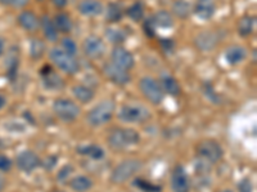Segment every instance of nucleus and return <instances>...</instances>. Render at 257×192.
<instances>
[{"label": "nucleus", "instance_id": "nucleus-43", "mask_svg": "<svg viewBox=\"0 0 257 192\" xmlns=\"http://www.w3.org/2000/svg\"><path fill=\"white\" fill-rule=\"evenodd\" d=\"M53 3V6H56V8H59V9H63L64 6H67V2L68 0H50Z\"/></svg>", "mask_w": 257, "mask_h": 192}, {"label": "nucleus", "instance_id": "nucleus-18", "mask_svg": "<svg viewBox=\"0 0 257 192\" xmlns=\"http://www.w3.org/2000/svg\"><path fill=\"white\" fill-rule=\"evenodd\" d=\"M193 10H194L197 17L201 18V20H211L216 12V0H197Z\"/></svg>", "mask_w": 257, "mask_h": 192}, {"label": "nucleus", "instance_id": "nucleus-35", "mask_svg": "<svg viewBox=\"0 0 257 192\" xmlns=\"http://www.w3.org/2000/svg\"><path fill=\"white\" fill-rule=\"evenodd\" d=\"M58 155H48L44 160H41V166L44 168V170H53V169L56 168L57 164H58Z\"/></svg>", "mask_w": 257, "mask_h": 192}, {"label": "nucleus", "instance_id": "nucleus-6", "mask_svg": "<svg viewBox=\"0 0 257 192\" xmlns=\"http://www.w3.org/2000/svg\"><path fill=\"white\" fill-rule=\"evenodd\" d=\"M52 108L57 118L64 123L75 122L81 114V108L71 99H56L53 102Z\"/></svg>", "mask_w": 257, "mask_h": 192}, {"label": "nucleus", "instance_id": "nucleus-17", "mask_svg": "<svg viewBox=\"0 0 257 192\" xmlns=\"http://www.w3.org/2000/svg\"><path fill=\"white\" fill-rule=\"evenodd\" d=\"M77 9L84 17H98L103 13L104 6L100 0H81Z\"/></svg>", "mask_w": 257, "mask_h": 192}, {"label": "nucleus", "instance_id": "nucleus-40", "mask_svg": "<svg viewBox=\"0 0 257 192\" xmlns=\"http://www.w3.org/2000/svg\"><path fill=\"white\" fill-rule=\"evenodd\" d=\"M238 191L239 192H253V184L249 178H243L238 184Z\"/></svg>", "mask_w": 257, "mask_h": 192}, {"label": "nucleus", "instance_id": "nucleus-12", "mask_svg": "<svg viewBox=\"0 0 257 192\" xmlns=\"http://www.w3.org/2000/svg\"><path fill=\"white\" fill-rule=\"evenodd\" d=\"M170 186L173 192H190V180L185 168L180 164L175 166L170 178Z\"/></svg>", "mask_w": 257, "mask_h": 192}, {"label": "nucleus", "instance_id": "nucleus-14", "mask_svg": "<svg viewBox=\"0 0 257 192\" xmlns=\"http://www.w3.org/2000/svg\"><path fill=\"white\" fill-rule=\"evenodd\" d=\"M103 73L104 76L109 80L111 82H113L117 86H125L128 82L132 81V76L128 70H122V68L117 67L113 63H105L103 66Z\"/></svg>", "mask_w": 257, "mask_h": 192}, {"label": "nucleus", "instance_id": "nucleus-20", "mask_svg": "<svg viewBox=\"0 0 257 192\" xmlns=\"http://www.w3.org/2000/svg\"><path fill=\"white\" fill-rule=\"evenodd\" d=\"M76 152L82 156H88L89 159L99 162L105 156L104 148L96 144H88V145H80L76 148Z\"/></svg>", "mask_w": 257, "mask_h": 192}, {"label": "nucleus", "instance_id": "nucleus-5", "mask_svg": "<svg viewBox=\"0 0 257 192\" xmlns=\"http://www.w3.org/2000/svg\"><path fill=\"white\" fill-rule=\"evenodd\" d=\"M196 155L199 160H203L210 166L219 163L224 156V148L212 138H205L196 145Z\"/></svg>", "mask_w": 257, "mask_h": 192}, {"label": "nucleus", "instance_id": "nucleus-28", "mask_svg": "<svg viewBox=\"0 0 257 192\" xmlns=\"http://www.w3.org/2000/svg\"><path fill=\"white\" fill-rule=\"evenodd\" d=\"M123 18V8L121 3L112 2L107 6V12H105V20H108L109 24H117Z\"/></svg>", "mask_w": 257, "mask_h": 192}, {"label": "nucleus", "instance_id": "nucleus-39", "mask_svg": "<svg viewBox=\"0 0 257 192\" xmlns=\"http://www.w3.org/2000/svg\"><path fill=\"white\" fill-rule=\"evenodd\" d=\"M143 31H144V34H146L147 38H156V26L153 24V22L151 18H148V20H144Z\"/></svg>", "mask_w": 257, "mask_h": 192}, {"label": "nucleus", "instance_id": "nucleus-38", "mask_svg": "<svg viewBox=\"0 0 257 192\" xmlns=\"http://www.w3.org/2000/svg\"><path fill=\"white\" fill-rule=\"evenodd\" d=\"M13 166L12 159L4 154H0V173L9 172Z\"/></svg>", "mask_w": 257, "mask_h": 192}, {"label": "nucleus", "instance_id": "nucleus-22", "mask_svg": "<svg viewBox=\"0 0 257 192\" xmlns=\"http://www.w3.org/2000/svg\"><path fill=\"white\" fill-rule=\"evenodd\" d=\"M247 58V50L240 45H233L225 52V60L230 66H237Z\"/></svg>", "mask_w": 257, "mask_h": 192}, {"label": "nucleus", "instance_id": "nucleus-44", "mask_svg": "<svg viewBox=\"0 0 257 192\" xmlns=\"http://www.w3.org/2000/svg\"><path fill=\"white\" fill-rule=\"evenodd\" d=\"M6 186H7L6 177H4L3 173H0V192H3L4 190H6Z\"/></svg>", "mask_w": 257, "mask_h": 192}, {"label": "nucleus", "instance_id": "nucleus-25", "mask_svg": "<svg viewBox=\"0 0 257 192\" xmlns=\"http://www.w3.org/2000/svg\"><path fill=\"white\" fill-rule=\"evenodd\" d=\"M151 20H152L156 28L157 27H160V28H173L174 24H175L173 13H170L169 10H158L151 17Z\"/></svg>", "mask_w": 257, "mask_h": 192}, {"label": "nucleus", "instance_id": "nucleus-4", "mask_svg": "<svg viewBox=\"0 0 257 192\" xmlns=\"http://www.w3.org/2000/svg\"><path fill=\"white\" fill-rule=\"evenodd\" d=\"M151 112L144 105L125 104L117 113V118L127 124H142L151 120Z\"/></svg>", "mask_w": 257, "mask_h": 192}, {"label": "nucleus", "instance_id": "nucleus-21", "mask_svg": "<svg viewBox=\"0 0 257 192\" xmlns=\"http://www.w3.org/2000/svg\"><path fill=\"white\" fill-rule=\"evenodd\" d=\"M68 186L73 192H88L94 187V180L89 176L79 174L71 178Z\"/></svg>", "mask_w": 257, "mask_h": 192}, {"label": "nucleus", "instance_id": "nucleus-37", "mask_svg": "<svg viewBox=\"0 0 257 192\" xmlns=\"http://www.w3.org/2000/svg\"><path fill=\"white\" fill-rule=\"evenodd\" d=\"M30 3V0H0V4L4 6H9V8L21 9L26 6Z\"/></svg>", "mask_w": 257, "mask_h": 192}, {"label": "nucleus", "instance_id": "nucleus-26", "mask_svg": "<svg viewBox=\"0 0 257 192\" xmlns=\"http://www.w3.org/2000/svg\"><path fill=\"white\" fill-rule=\"evenodd\" d=\"M53 22H54V26H56L57 31L62 32V34H66V35L70 34L73 28V22L70 16H68V13H58L54 17Z\"/></svg>", "mask_w": 257, "mask_h": 192}, {"label": "nucleus", "instance_id": "nucleus-3", "mask_svg": "<svg viewBox=\"0 0 257 192\" xmlns=\"http://www.w3.org/2000/svg\"><path fill=\"white\" fill-rule=\"evenodd\" d=\"M143 162L139 159H126L117 164L111 173V180L113 184H123L128 180H132L137 173H139L143 168Z\"/></svg>", "mask_w": 257, "mask_h": 192}, {"label": "nucleus", "instance_id": "nucleus-34", "mask_svg": "<svg viewBox=\"0 0 257 192\" xmlns=\"http://www.w3.org/2000/svg\"><path fill=\"white\" fill-rule=\"evenodd\" d=\"M61 49L70 54V56H75L77 54V44L75 42V40H72L71 38L66 36L61 40Z\"/></svg>", "mask_w": 257, "mask_h": 192}, {"label": "nucleus", "instance_id": "nucleus-2", "mask_svg": "<svg viewBox=\"0 0 257 192\" xmlns=\"http://www.w3.org/2000/svg\"><path fill=\"white\" fill-rule=\"evenodd\" d=\"M114 110H116V104H114L113 100H103L88 112L86 122L94 128L102 127V126L111 122L114 116Z\"/></svg>", "mask_w": 257, "mask_h": 192}, {"label": "nucleus", "instance_id": "nucleus-27", "mask_svg": "<svg viewBox=\"0 0 257 192\" xmlns=\"http://www.w3.org/2000/svg\"><path fill=\"white\" fill-rule=\"evenodd\" d=\"M254 24H256V18L251 16H244L238 22V34L240 38H248L249 35L253 34Z\"/></svg>", "mask_w": 257, "mask_h": 192}, {"label": "nucleus", "instance_id": "nucleus-46", "mask_svg": "<svg viewBox=\"0 0 257 192\" xmlns=\"http://www.w3.org/2000/svg\"><path fill=\"white\" fill-rule=\"evenodd\" d=\"M7 104V99H6V96L3 95V94H0V110L6 106Z\"/></svg>", "mask_w": 257, "mask_h": 192}, {"label": "nucleus", "instance_id": "nucleus-13", "mask_svg": "<svg viewBox=\"0 0 257 192\" xmlns=\"http://www.w3.org/2000/svg\"><path fill=\"white\" fill-rule=\"evenodd\" d=\"M111 63L125 70H130L135 66V58L132 52L121 45H116L111 52Z\"/></svg>", "mask_w": 257, "mask_h": 192}, {"label": "nucleus", "instance_id": "nucleus-47", "mask_svg": "<svg viewBox=\"0 0 257 192\" xmlns=\"http://www.w3.org/2000/svg\"><path fill=\"white\" fill-rule=\"evenodd\" d=\"M219 192H233V191H230V190H224V191H219Z\"/></svg>", "mask_w": 257, "mask_h": 192}, {"label": "nucleus", "instance_id": "nucleus-10", "mask_svg": "<svg viewBox=\"0 0 257 192\" xmlns=\"http://www.w3.org/2000/svg\"><path fill=\"white\" fill-rule=\"evenodd\" d=\"M40 77L43 86L48 91H61L64 88V80L53 70L50 64H45L40 70Z\"/></svg>", "mask_w": 257, "mask_h": 192}, {"label": "nucleus", "instance_id": "nucleus-36", "mask_svg": "<svg viewBox=\"0 0 257 192\" xmlns=\"http://www.w3.org/2000/svg\"><path fill=\"white\" fill-rule=\"evenodd\" d=\"M72 173H73V166H71V164L62 166L58 172H57V180L61 182V184H63V182H66V180L71 177Z\"/></svg>", "mask_w": 257, "mask_h": 192}, {"label": "nucleus", "instance_id": "nucleus-41", "mask_svg": "<svg viewBox=\"0 0 257 192\" xmlns=\"http://www.w3.org/2000/svg\"><path fill=\"white\" fill-rule=\"evenodd\" d=\"M160 45H161V48H162V50H164L166 54H171V52H174V48H175V45H174V41L170 40V38H161Z\"/></svg>", "mask_w": 257, "mask_h": 192}, {"label": "nucleus", "instance_id": "nucleus-29", "mask_svg": "<svg viewBox=\"0 0 257 192\" xmlns=\"http://www.w3.org/2000/svg\"><path fill=\"white\" fill-rule=\"evenodd\" d=\"M45 52H47V46L44 41L40 38H32L30 41V56L34 60H40L44 56Z\"/></svg>", "mask_w": 257, "mask_h": 192}, {"label": "nucleus", "instance_id": "nucleus-42", "mask_svg": "<svg viewBox=\"0 0 257 192\" xmlns=\"http://www.w3.org/2000/svg\"><path fill=\"white\" fill-rule=\"evenodd\" d=\"M205 94L207 95L208 99L211 100V102H219V98H217L216 92H215V90H213L212 84H207L205 88Z\"/></svg>", "mask_w": 257, "mask_h": 192}, {"label": "nucleus", "instance_id": "nucleus-11", "mask_svg": "<svg viewBox=\"0 0 257 192\" xmlns=\"http://www.w3.org/2000/svg\"><path fill=\"white\" fill-rule=\"evenodd\" d=\"M82 52H84L86 58L93 59V60L102 58V56L105 52L104 41H103L99 36H88V38L84 40V42H82Z\"/></svg>", "mask_w": 257, "mask_h": 192}, {"label": "nucleus", "instance_id": "nucleus-19", "mask_svg": "<svg viewBox=\"0 0 257 192\" xmlns=\"http://www.w3.org/2000/svg\"><path fill=\"white\" fill-rule=\"evenodd\" d=\"M160 84L165 94H169L171 96H179L181 92L180 84H179L178 80L170 74V73H162L160 76Z\"/></svg>", "mask_w": 257, "mask_h": 192}, {"label": "nucleus", "instance_id": "nucleus-7", "mask_svg": "<svg viewBox=\"0 0 257 192\" xmlns=\"http://www.w3.org/2000/svg\"><path fill=\"white\" fill-rule=\"evenodd\" d=\"M49 59L57 68L67 74H76L80 70V64L76 58L67 54L61 48H52L49 50Z\"/></svg>", "mask_w": 257, "mask_h": 192}, {"label": "nucleus", "instance_id": "nucleus-8", "mask_svg": "<svg viewBox=\"0 0 257 192\" xmlns=\"http://www.w3.org/2000/svg\"><path fill=\"white\" fill-rule=\"evenodd\" d=\"M139 90L151 104L160 105L165 100V92L160 82L153 77L146 76L139 81Z\"/></svg>", "mask_w": 257, "mask_h": 192}, {"label": "nucleus", "instance_id": "nucleus-32", "mask_svg": "<svg viewBox=\"0 0 257 192\" xmlns=\"http://www.w3.org/2000/svg\"><path fill=\"white\" fill-rule=\"evenodd\" d=\"M133 184L142 192H162V187L152 184V182H149V180H144L142 177L134 178Z\"/></svg>", "mask_w": 257, "mask_h": 192}, {"label": "nucleus", "instance_id": "nucleus-45", "mask_svg": "<svg viewBox=\"0 0 257 192\" xmlns=\"http://www.w3.org/2000/svg\"><path fill=\"white\" fill-rule=\"evenodd\" d=\"M4 50H6V40L3 38H0V56H3Z\"/></svg>", "mask_w": 257, "mask_h": 192}, {"label": "nucleus", "instance_id": "nucleus-9", "mask_svg": "<svg viewBox=\"0 0 257 192\" xmlns=\"http://www.w3.org/2000/svg\"><path fill=\"white\" fill-rule=\"evenodd\" d=\"M16 166L20 169L21 172L31 174L34 170L41 166V158L36 154L34 150H24L16 158Z\"/></svg>", "mask_w": 257, "mask_h": 192}, {"label": "nucleus", "instance_id": "nucleus-24", "mask_svg": "<svg viewBox=\"0 0 257 192\" xmlns=\"http://www.w3.org/2000/svg\"><path fill=\"white\" fill-rule=\"evenodd\" d=\"M40 28L43 30L44 38L50 42H56L58 40V31H57L54 22L49 16L44 14L40 18Z\"/></svg>", "mask_w": 257, "mask_h": 192}, {"label": "nucleus", "instance_id": "nucleus-48", "mask_svg": "<svg viewBox=\"0 0 257 192\" xmlns=\"http://www.w3.org/2000/svg\"><path fill=\"white\" fill-rule=\"evenodd\" d=\"M39 2H41V0H39Z\"/></svg>", "mask_w": 257, "mask_h": 192}, {"label": "nucleus", "instance_id": "nucleus-30", "mask_svg": "<svg viewBox=\"0 0 257 192\" xmlns=\"http://www.w3.org/2000/svg\"><path fill=\"white\" fill-rule=\"evenodd\" d=\"M105 36L112 44L116 45H121L127 38V34H126L125 30L117 28V27H108L105 30Z\"/></svg>", "mask_w": 257, "mask_h": 192}, {"label": "nucleus", "instance_id": "nucleus-15", "mask_svg": "<svg viewBox=\"0 0 257 192\" xmlns=\"http://www.w3.org/2000/svg\"><path fill=\"white\" fill-rule=\"evenodd\" d=\"M220 38L217 36L216 32L213 31H203L198 34L194 40V44L202 52H210V50L215 49L219 42Z\"/></svg>", "mask_w": 257, "mask_h": 192}, {"label": "nucleus", "instance_id": "nucleus-23", "mask_svg": "<svg viewBox=\"0 0 257 192\" xmlns=\"http://www.w3.org/2000/svg\"><path fill=\"white\" fill-rule=\"evenodd\" d=\"M72 95L81 104H89L95 98V91L88 84H76L72 88Z\"/></svg>", "mask_w": 257, "mask_h": 192}, {"label": "nucleus", "instance_id": "nucleus-31", "mask_svg": "<svg viewBox=\"0 0 257 192\" xmlns=\"http://www.w3.org/2000/svg\"><path fill=\"white\" fill-rule=\"evenodd\" d=\"M192 12V6L187 0H176L173 6V13L180 20H185L190 16Z\"/></svg>", "mask_w": 257, "mask_h": 192}, {"label": "nucleus", "instance_id": "nucleus-33", "mask_svg": "<svg viewBox=\"0 0 257 192\" xmlns=\"http://www.w3.org/2000/svg\"><path fill=\"white\" fill-rule=\"evenodd\" d=\"M126 16L134 22H141L144 18V6L142 2H135L133 6H130L126 10Z\"/></svg>", "mask_w": 257, "mask_h": 192}, {"label": "nucleus", "instance_id": "nucleus-1", "mask_svg": "<svg viewBox=\"0 0 257 192\" xmlns=\"http://www.w3.org/2000/svg\"><path fill=\"white\" fill-rule=\"evenodd\" d=\"M141 142V134L134 128H116L108 134L107 144L113 152H123Z\"/></svg>", "mask_w": 257, "mask_h": 192}, {"label": "nucleus", "instance_id": "nucleus-16", "mask_svg": "<svg viewBox=\"0 0 257 192\" xmlns=\"http://www.w3.org/2000/svg\"><path fill=\"white\" fill-rule=\"evenodd\" d=\"M17 22L27 32H36L40 28V18L31 10H22L18 14Z\"/></svg>", "mask_w": 257, "mask_h": 192}]
</instances>
